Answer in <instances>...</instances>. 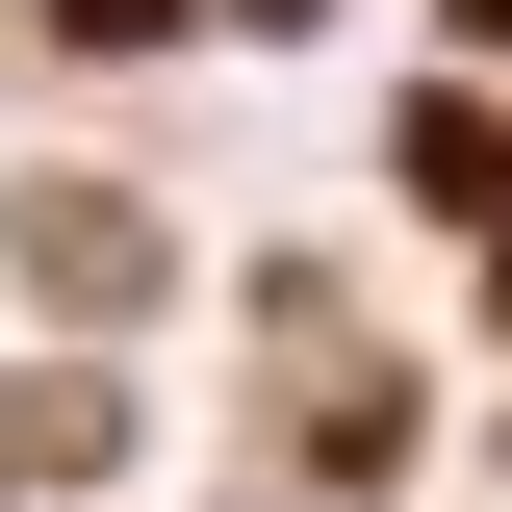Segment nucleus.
<instances>
[{
	"label": "nucleus",
	"instance_id": "1",
	"mask_svg": "<svg viewBox=\"0 0 512 512\" xmlns=\"http://www.w3.org/2000/svg\"><path fill=\"white\" fill-rule=\"evenodd\" d=\"M26 256H52L77 308H128V282H154V231H128V205H77V180H52V205H26Z\"/></svg>",
	"mask_w": 512,
	"mask_h": 512
},
{
	"label": "nucleus",
	"instance_id": "2",
	"mask_svg": "<svg viewBox=\"0 0 512 512\" xmlns=\"http://www.w3.org/2000/svg\"><path fill=\"white\" fill-rule=\"evenodd\" d=\"M256 26H308V0H256Z\"/></svg>",
	"mask_w": 512,
	"mask_h": 512
}]
</instances>
